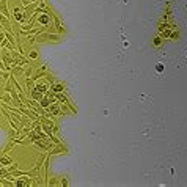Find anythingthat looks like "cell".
Returning <instances> with one entry per match:
<instances>
[{"mask_svg": "<svg viewBox=\"0 0 187 187\" xmlns=\"http://www.w3.org/2000/svg\"><path fill=\"white\" fill-rule=\"evenodd\" d=\"M5 40H7V32H2V30H0V47L3 46Z\"/></svg>", "mask_w": 187, "mask_h": 187, "instance_id": "7a4b0ae2", "label": "cell"}, {"mask_svg": "<svg viewBox=\"0 0 187 187\" xmlns=\"http://www.w3.org/2000/svg\"><path fill=\"white\" fill-rule=\"evenodd\" d=\"M3 58H5V63H7V65H8V63L11 62V58L8 57V54H5V55H3Z\"/></svg>", "mask_w": 187, "mask_h": 187, "instance_id": "3957f363", "label": "cell"}, {"mask_svg": "<svg viewBox=\"0 0 187 187\" xmlns=\"http://www.w3.org/2000/svg\"><path fill=\"white\" fill-rule=\"evenodd\" d=\"M0 112H2V99H0Z\"/></svg>", "mask_w": 187, "mask_h": 187, "instance_id": "277c9868", "label": "cell"}, {"mask_svg": "<svg viewBox=\"0 0 187 187\" xmlns=\"http://www.w3.org/2000/svg\"><path fill=\"white\" fill-rule=\"evenodd\" d=\"M11 162H13V159H11L10 156H2V157H0V164H2L3 167H8V165H11Z\"/></svg>", "mask_w": 187, "mask_h": 187, "instance_id": "6da1fadb", "label": "cell"}]
</instances>
